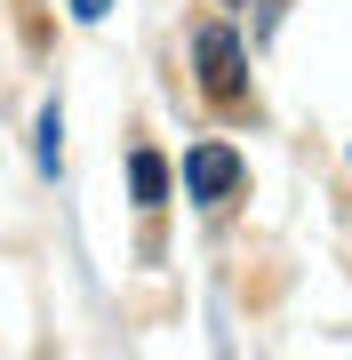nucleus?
Wrapping results in <instances>:
<instances>
[{
    "label": "nucleus",
    "instance_id": "5",
    "mask_svg": "<svg viewBox=\"0 0 352 360\" xmlns=\"http://www.w3.org/2000/svg\"><path fill=\"white\" fill-rule=\"evenodd\" d=\"M72 16H80V25H105V16H112V0H72Z\"/></svg>",
    "mask_w": 352,
    "mask_h": 360
},
{
    "label": "nucleus",
    "instance_id": "4",
    "mask_svg": "<svg viewBox=\"0 0 352 360\" xmlns=\"http://www.w3.org/2000/svg\"><path fill=\"white\" fill-rule=\"evenodd\" d=\"M32 160H40V176H56L65 168V104H40V136H32Z\"/></svg>",
    "mask_w": 352,
    "mask_h": 360
},
{
    "label": "nucleus",
    "instance_id": "2",
    "mask_svg": "<svg viewBox=\"0 0 352 360\" xmlns=\"http://www.w3.org/2000/svg\"><path fill=\"white\" fill-rule=\"evenodd\" d=\"M240 184H248V160H240L224 136H209V144H193V153H184V200H193V208L233 200Z\"/></svg>",
    "mask_w": 352,
    "mask_h": 360
},
{
    "label": "nucleus",
    "instance_id": "1",
    "mask_svg": "<svg viewBox=\"0 0 352 360\" xmlns=\"http://www.w3.org/2000/svg\"><path fill=\"white\" fill-rule=\"evenodd\" d=\"M193 65H200V96H209V104H240L248 96V56H240V32L233 25H200Z\"/></svg>",
    "mask_w": 352,
    "mask_h": 360
},
{
    "label": "nucleus",
    "instance_id": "3",
    "mask_svg": "<svg viewBox=\"0 0 352 360\" xmlns=\"http://www.w3.org/2000/svg\"><path fill=\"white\" fill-rule=\"evenodd\" d=\"M129 200L152 217V208H169V160L152 153V144H136L129 153Z\"/></svg>",
    "mask_w": 352,
    "mask_h": 360
}]
</instances>
